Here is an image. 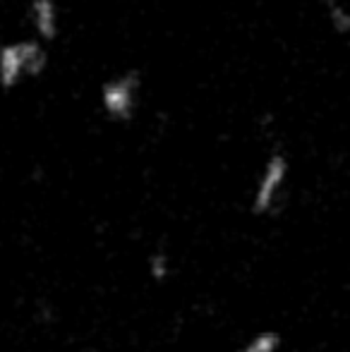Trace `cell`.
Wrapping results in <instances>:
<instances>
[{"label":"cell","instance_id":"obj_7","mask_svg":"<svg viewBox=\"0 0 350 352\" xmlns=\"http://www.w3.org/2000/svg\"><path fill=\"white\" fill-rule=\"evenodd\" d=\"M146 269H149L151 280L164 283L171 278V271H173V264H171V256L166 252H154L149 254V261H146Z\"/></svg>","mask_w":350,"mask_h":352},{"label":"cell","instance_id":"obj_5","mask_svg":"<svg viewBox=\"0 0 350 352\" xmlns=\"http://www.w3.org/2000/svg\"><path fill=\"white\" fill-rule=\"evenodd\" d=\"M324 14L333 32L350 36V5L346 0H324Z\"/></svg>","mask_w":350,"mask_h":352},{"label":"cell","instance_id":"obj_2","mask_svg":"<svg viewBox=\"0 0 350 352\" xmlns=\"http://www.w3.org/2000/svg\"><path fill=\"white\" fill-rule=\"evenodd\" d=\"M290 180V161L283 151H271L266 156L262 170L254 182L252 197H250V211L254 216H271L278 211L285 199Z\"/></svg>","mask_w":350,"mask_h":352},{"label":"cell","instance_id":"obj_6","mask_svg":"<svg viewBox=\"0 0 350 352\" xmlns=\"http://www.w3.org/2000/svg\"><path fill=\"white\" fill-rule=\"evenodd\" d=\"M283 336L278 331H259L238 348V352H281Z\"/></svg>","mask_w":350,"mask_h":352},{"label":"cell","instance_id":"obj_4","mask_svg":"<svg viewBox=\"0 0 350 352\" xmlns=\"http://www.w3.org/2000/svg\"><path fill=\"white\" fill-rule=\"evenodd\" d=\"M27 19L32 34L43 43L53 41L61 32V8L58 0H32L27 10Z\"/></svg>","mask_w":350,"mask_h":352},{"label":"cell","instance_id":"obj_3","mask_svg":"<svg viewBox=\"0 0 350 352\" xmlns=\"http://www.w3.org/2000/svg\"><path fill=\"white\" fill-rule=\"evenodd\" d=\"M140 98H142V79L140 72L135 70L113 74L111 79H106L101 84V91H98L101 111L116 122L132 120L137 108H140Z\"/></svg>","mask_w":350,"mask_h":352},{"label":"cell","instance_id":"obj_1","mask_svg":"<svg viewBox=\"0 0 350 352\" xmlns=\"http://www.w3.org/2000/svg\"><path fill=\"white\" fill-rule=\"evenodd\" d=\"M48 65V51L41 38L10 41L0 48V82L5 91H12L29 79L41 77Z\"/></svg>","mask_w":350,"mask_h":352}]
</instances>
